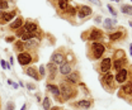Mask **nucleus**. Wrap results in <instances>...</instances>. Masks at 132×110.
Segmentation results:
<instances>
[{"label":"nucleus","instance_id":"f257e3e1","mask_svg":"<svg viewBox=\"0 0 132 110\" xmlns=\"http://www.w3.org/2000/svg\"><path fill=\"white\" fill-rule=\"evenodd\" d=\"M59 87H60V101L61 103H64L66 100L74 97L75 95L78 94V91L75 90V87L71 84H69L67 81L66 82H61Z\"/></svg>","mask_w":132,"mask_h":110},{"label":"nucleus","instance_id":"f03ea898","mask_svg":"<svg viewBox=\"0 0 132 110\" xmlns=\"http://www.w3.org/2000/svg\"><path fill=\"white\" fill-rule=\"evenodd\" d=\"M90 52H92V58L93 60H99L105 52V46L100 42H92L90 46Z\"/></svg>","mask_w":132,"mask_h":110},{"label":"nucleus","instance_id":"7ed1b4c3","mask_svg":"<svg viewBox=\"0 0 132 110\" xmlns=\"http://www.w3.org/2000/svg\"><path fill=\"white\" fill-rule=\"evenodd\" d=\"M102 84L105 89H109V91H112L114 89V85H116V81H114V76L111 74V72H107L102 76Z\"/></svg>","mask_w":132,"mask_h":110},{"label":"nucleus","instance_id":"20e7f679","mask_svg":"<svg viewBox=\"0 0 132 110\" xmlns=\"http://www.w3.org/2000/svg\"><path fill=\"white\" fill-rule=\"evenodd\" d=\"M127 80H128V70H127L126 67H123V68H121L119 71H117V74H116V76H114L116 84L123 85Z\"/></svg>","mask_w":132,"mask_h":110},{"label":"nucleus","instance_id":"39448f33","mask_svg":"<svg viewBox=\"0 0 132 110\" xmlns=\"http://www.w3.org/2000/svg\"><path fill=\"white\" fill-rule=\"evenodd\" d=\"M32 61H34V60H33L32 54L29 52H22V53L18 54V62L22 66H28Z\"/></svg>","mask_w":132,"mask_h":110},{"label":"nucleus","instance_id":"423d86ee","mask_svg":"<svg viewBox=\"0 0 132 110\" xmlns=\"http://www.w3.org/2000/svg\"><path fill=\"white\" fill-rule=\"evenodd\" d=\"M51 62L55 63L56 66L57 65H64L66 62V56L65 53H62V52H60V51H57V52H53V54L51 56Z\"/></svg>","mask_w":132,"mask_h":110},{"label":"nucleus","instance_id":"0eeeda50","mask_svg":"<svg viewBox=\"0 0 132 110\" xmlns=\"http://www.w3.org/2000/svg\"><path fill=\"white\" fill-rule=\"evenodd\" d=\"M111 68H112V58H109V57L103 58L102 62H100V65H99V71L104 75V74L109 72Z\"/></svg>","mask_w":132,"mask_h":110},{"label":"nucleus","instance_id":"6e6552de","mask_svg":"<svg viewBox=\"0 0 132 110\" xmlns=\"http://www.w3.org/2000/svg\"><path fill=\"white\" fill-rule=\"evenodd\" d=\"M37 31H38V25H37L36 23H33V22H27V23L23 25L22 31L19 32L18 34L22 35L23 33H37Z\"/></svg>","mask_w":132,"mask_h":110},{"label":"nucleus","instance_id":"1a4fd4ad","mask_svg":"<svg viewBox=\"0 0 132 110\" xmlns=\"http://www.w3.org/2000/svg\"><path fill=\"white\" fill-rule=\"evenodd\" d=\"M92 13H93V9H92L90 6H88V5H81V6L78 9V16H79L80 19H84V18H86V16L92 15Z\"/></svg>","mask_w":132,"mask_h":110},{"label":"nucleus","instance_id":"9d476101","mask_svg":"<svg viewBox=\"0 0 132 110\" xmlns=\"http://www.w3.org/2000/svg\"><path fill=\"white\" fill-rule=\"evenodd\" d=\"M46 70H47V72H48V79L52 81V80H55V77H56V75H57V66L55 65V63L50 62L46 65V67H45Z\"/></svg>","mask_w":132,"mask_h":110},{"label":"nucleus","instance_id":"9b49d317","mask_svg":"<svg viewBox=\"0 0 132 110\" xmlns=\"http://www.w3.org/2000/svg\"><path fill=\"white\" fill-rule=\"evenodd\" d=\"M72 105L76 106V108H80V109H88V108H90L93 105V100H90V99H82V100L72 103Z\"/></svg>","mask_w":132,"mask_h":110},{"label":"nucleus","instance_id":"f8f14e48","mask_svg":"<svg viewBox=\"0 0 132 110\" xmlns=\"http://www.w3.org/2000/svg\"><path fill=\"white\" fill-rule=\"evenodd\" d=\"M102 37H103V34H102V32L99 31V29H92L90 33H89V35H88V41H90V42H98L99 39H102Z\"/></svg>","mask_w":132,"mask_h":110},{"label":"nucleus","instance_id":"ddd939ff","mask_svg":"<svg viewBox=\"0 0 132 110\" xmlns=\"http://www.w3.org/2000/svg\"><path fill=\"white\" fill-rule=\"evenodd\" d=\"M15 10H12L10 13H6V12H3L1 13V18H0V24H5L8 22H10L12 19H14L15 16Z\"/></svg>","mask_w":132,"mask_h":110},{"label":"nucleus","instance_id":"4468645a","mask_svg":"<svg viewBox=\"0 0 132 110\" xmlns=\"http://www.w3.org/2000/svg\"><path fill=\"white\" fill-rule=\"evenodd\" d=\"M80 74L79 72H71L70 75H67V82L69 84H71V85H76V84H79L80 82Z\"/></svg>","mask_w":132,"mask_h":110},{"label":"nucleus","instance_id":"2eb2a0df","mask_svg":"<svg viewBox=\"0 0 132 110\" xmlns=\"http://www.w3.org/2000/svg\"><path fill=\"white\" fill-rule=\"evenodd\" d=\"M46 89H47L56 99H59V101H60V87H59V86H56V85H53V84H47V85H46Z\"/></svg>","mask_w":132,"mask_h":110},{"label":"nucleus","instance_id":"dca6fc26","mask_svg":"<svg viewBox=\"0 0 132 110\" xmlns=\"http://www.w3.org/2000/svg\"><path fill=\"white\" fill-rule=\"evenodd\" d=\"M59 72H60L62 76H67V75H70V74L72 72V66H71L70 63L65 62L64 65H61V66H60Z\"/></svg>","mask_w":132,"mask_h":110},{"label":"nucleus","instance_id":"f3484780","mask_svg":"<svg viewBox=\"0 0 132 110\" xmlns=\"http://www.w3.org/2000/svg\"><path fill=\"white\" fill-rule=\"evenodd\" d=\"M23 27V18L22 16H18L16 19H14L12 23H10V25H9V28L12 29V31H16V29H19V28H22Z\"/></svg>","mask_w":132,"mask_h":110},{"label":"nucleus","instance_id":"a211bd4d","mask_svg":"<svg viewBox=\"0 0 132 110\" xmlns=\"http://www.w3.org/2000/svg\"><path fill=\"white\" fill-rule=\"evenodd\" d=\"M126 63H127V60L123 57V58H117L114 60V62H113V68H114L116 71H119L121 68H123L125 66H126Z\"/></svg>","mask_w":132,"mask_h":110},{"label":"nucleus","instance_id":"6ab92c4d","mask_svg":"<svg viewBox=\"0 0 132 110\" xmlns=\"http://www.w3.org/2000/svg\"><path fill=\"white\" fill-rule=\"evenodd\" d=\"M24 72H26V75L31 76V77H32V79H34L36 81H38V80L41 79V77H39V74H38V71H37L34 67H28L27 70H24Z\"/></svg>","mask_w":132,"mask_h":110},{"label":"nucleus","instance_id":"aec40b11","mask_svg":"<svg viewBox=\"0 0 132 110\" xmlns=\"http://www.w3.org/2000/svg\"><path fill=\"white\" fill-rule=\"evenodd\" d=\"M24 44H26V49H36V47H38V44H39V39L33 38V39L24 42Z\"/></svg>","mask_w":132,"mask_h":110},{"label":"nucleus","instance_id":"412c9836","mask_svg":"<svg viewBox=\"0 0 132 110\" xmlns=\"http://www.w3.org/2000/svg\"><path fill=\"white\" fill-rule=\"evenodd\" d=\"M121 90H122V93H123L125 95H127V96H132V82H130V81L125 82Z\"/></svg>","mask_w":132,"mask_h":110},{"label":"nucleus","instance_id":"4be33fe9","mask_svg":"<svg viewBox=\"0 0 132 110\" xmlns=\"http://www.w3.org/2000/svg\"><path fill=\"white\" fill-rule=\"evenodd\" d=\"M123 32H121V31H117L114 32V33H111L109 34V39L112 41V42H116V41H121L122 38H123Z\"/></svg>","mask_w":132,"mask_h":110},{"label":"nucleus","instance_id":"5701e85b","mask_svg":"<svg viewBox=\"0 0 132 110\" xmlns=\"http://www.w3.org/2000/svg\"><path fill=\"white\" fill-rule=\"evenodd\" d=\"M33 38H38L37 37V33H23L20 35V41H23V42H27V41L33 39Z\"/></svg>","mask_w":132,"mask_h":110},{"label":"nucleus","instance_id":"b1692460","mask_svg":"<svg viewBox=\"0 0 132 110\" xmlns=\"http://www.w3.org/2000/svg\"><path fill=\"white\" fill-rule=\"evenodd\" d=\"M14 49L18 51L19 53L26 52V44H24V42L23 41H16L15 43H14Z\"/></svg>","mask_w":132,"mask_h":110},{"label":"nucleus","instance_id":"393cba45","mask_svg":"<svg viewBox=\"0 0 132 110\" xmlns=\"http://www.w3.org/2000/svg\"><path fill=\"white\" fill-rule=\"evenodd\" d=\"M116 23H117L116 20H112V19H108V18H107L103 24H104V28H105L107 31H111V29H113V24H116Z\"/></svg>","mask_w":132,"mask_h":110},{"label":"nucleus","instance_id":"a878e982","mask_svg":"<svg viewBox=\"0 0 132 110\" xmlns=\"http://www.w3.org/2000/svg\"><path fill=\"white\" fill-rule=\"evenodd\" d=\"M121 12H122L123 14L132 15V6L131 5H122V6H121Z\"/></svg>","mask_w":132,"mask_h":110},{"label":"nucleus","instance_id":"bb28decb","mask_svg":"<svg viewBox=\"0 0 132 110\" xmlns=\"http://www.w3.org/2000/svg\"><path fill=\"white\" fill-rule=\"evenodd\" d=\"M42 105H43V109L45 110L51 109V100H50L47 96H46V97H43V100H42Z\"/></svg>","mask_w":132,"mask_h":110},{"label":"nucleus","instance_id":"cd10ccee","mask_svg":"<svg viewBox=\"0 0 132 110\" xmlns=\"http://www.w3.org/2000/svg\"><path fill=\"white\" fill-rule=\"evenodd\" d=\"M8 6H9L8 1H5V0H0V10H1V12H4L5 9H8Z\"/></svg>","mask_w":132,"mask_h":110},{"label":"nucleus","instance_id":"c85d7f7f","mask_svg":"<svg viewBox=\"0 0 132 110\" xmlns=\"http://www.w3.org/2000/svg\"><path fill=\"white\" fill-rule=\"evenodd\" d=\"M123 57H125V52L123 51H117L116 52L114 60H117V58H123Z\"/></svg>","mask_w":132,"mask_h":110},{"label":"nucleus","instance_id":"c756f323","mask_svg":"<svg viewBox=\"0 0 132 110\" xmlns=\"http://www.w3.org/2000/svg\"><path fill=\"white\" fill-rule=\"evenodd\" d=\"M45 75H46L45 66H41V67H39V77H45Z\"/></svg>","mask_w":132,"mask_h":110},{"label":"nucleus","instance_id":"7c9ffc66","mask_svg":"<svg viewBox=\"0 0 132 110\" xmlns=\"http://www.w3.org/2000/svg\"><path fill=\"white\" fill-rule=\"evenodd\" d=\"M108 9H109V12H111V14L113 16H117V12L114 10V8L112 6V5H108Z\"/></svg>","mask_w":132,"mask_h":110},{"label":"nucleus","instance_id":"2f4dec72","mask_svg":"<svg viewBox=\"0 0 132 110\" xmlns=\"http://www.w3.org/2000/svg\"><path fill=\"white\" fill-rule=\"evenodd\" d=\"M6 110H14V104L13 103H8L6 104Z\"/></svg>","mask_w":132,"mask_h":110},{"label":"nucleus","instance_id":"473e14b6","mask_svg":"<svg viewBox=\"0 0 132 110\" xmlns=\"http://www.w3.org/2000/svg\"><path fill=\"white\" fill-rule=\"evenodd\" d=\"M1 67H3V68H10V67H9V65L5 62L4 60H1Z\"/></svg>","mask_w":132,"mask_h":110},{"label":"nucleus","instance_id":"72a5a7b5","mask_svg":"<svg viewBox=\"0 0 132 110\" xmlns=\"http://www.w3.org/2000/svg\"><path fill=\"white\" fill-rule=\"evenodd\" d=\"M88 1H90V3H93V4H95V5H98V6H100V5H102V3H100V0H88Z\"/></svg>","mask_w":132,"mask_h":110},{"label":"nucleus","instance_id":"f704fd0d","mask_svg":"<svg viewBox=\"0 0 132 110\" xmlns=\"http://www.w3.org/2000/svg\"><path fill=\"white\" fill-rule=\"evenodd\" d=\"M14 39H15V37H8L5 41H6L8 43H12V42H14Z\"/></svg>","mask_w":132,"mask_h":110},{"label":"nucleus","instance_id":"c9c22d12","mask_svg":"<svg viewBox=\"0 0 132 110\" xmlns=\"http://www.w3.org/2000/svg\"><path fill=\"white\" fill-rule=\"evenodd\" d=\"M27 87L29 90H34V85H32V84H27Z\"/></svg>","mask_w":132,"mask_h":110},{"label":"nucleus","instance_id":"e433bc0d","mask_svg":"<svg viewBox=\"0 0 132 110\" xmlns=\"http://www.w3.org/2000/svg\"><path fill=\"white\" fill-rule=\"evenodd\" d=\"M100 19H102L100 16H97V18H95L94 20H95V23H100Z\"/></svg>","mask_w":132,"mask_h":110},{"label":"nucleus","instance_id":"4c0bfd02","mask_svg":"<svg viewBox=\"0 0 132 110\" xmlns=\"http://www.w3.org/2000/svg\"><path fill=\"white\" fill-rule=\"evenodd\" d=\"M50 110H61V109H60L59 106H53V108H51Z\"/></svg>","mask_w":132,"mask_h":110},{"label":"nucleus","instance_id":"58836bf2","mask_svg":"<svg viewBox=\"0 0 132 110\" xmlns=\"http://www.w3.org/2000/svg\"><path fill=\"white\" fill-rule=\"evenodd\" d=\"M20 110H27V104H24V105L22 106V109H20Z\"/></svg>","mask_w":132,"mask_h":110},{"label":"nucleus","instance_id":"ea45409f","mask_svg":"<svg viewBox=\"0 0 132 110\" xmlns=\"http://www.w3.org/2000/svg\"><path fill=\"white\" fill-rule=\"evenodd\" d=\"M59 3H69V0H57Z\"/></svg>","mask_w":132,"mask_h":110},{"label":"nucleus","instance_id":"a19ab883","mask_svg":"<svg viewBox=\"0 0 132 110\" xmlns=\"http://www.w3.org/2000/svg\"><path fill=\"white\" fill-rule=\"evenodd\" d=\"M12 85L14 86V89H18V84H14V82H12Z\"/></svg>","mask_w":132,"mask_h":110},{"label":"nucleus","instance_id":"79ce46f5","mask_svg":"<svg viewBox=\"0 0 132 110\" xmlns=\"http://www.w3.org/2000/svg\"><path fill=\"white\" fill-rule=\"evenodd\" d=\"M130 49H131V56H132V44L130 46Z\"/></svg>","mask_w":132,"mask_h":110},{"label":"nucleus","instance_id":"37998d69","mask_svg":"<svg viewBox=\"0 0 132 110\" xmlns=\"http://www.w3.org/2000/svg\"><path fill=\"white\" fill-rule=\"evenodd\" d=\"M111 1H116V3H118V1H121V0H111Z\"/></svg>","mask_w":132,"mask_h":110},{"label":"nucleus","instance_id":"c03bdc74","mask_svg":"<svg viewBox=\"0 0 132 110\" xmlns=\"http://www.w3.org/2000/svg\"><path fill=\"white\" fill-rule=\"evenodd\" d=\"M130 25H131V27H132V22H130Z\"/></svg>","mask_w":132,"mask_h":110},{"label":"nucleus","instance_id":"a18cd8bd","mask_svg":"<svg viewBox=\"0 0 132 110\" xmlns=\"http://www.w3.org/2000/svg\"><path fill=\"white\" fill-rule=\"evenodd\" d=\"M131 1H132V0H131Z\"/></svg>","mask_w":132,"mask_h":110}]
</instances>
